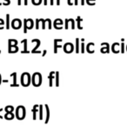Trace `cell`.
<instances>
[{"mask_svg":"<svg viewBox=\"0 0 127 125\" xmlns=\"http://www.w3.org/2000/svg\"><path fill=\"white\" fill-rule=\"evenodd\" d=\"M67 4H69V5H72V2H71V0H67Z\"/></svg>","mask_w":127,"mask_h":125,"instance_id":"cell-38","label":"cell"},{"mask_svg":"<svg viewBox=\"0 0 127 125\" xmlns=\"http://www.w3.org/2000/svg\"><path fill=\"white\" fill-rule=\"evenodd\" d=\"M44 5H47V0H44Z\"/></svg>","mask_w":127,"mask_h":125,"instance_id":"cell-41","label":"cell"},{"mask_svg":"<svg viewBox=\"0 0 127 125\" xmlns=\"http://www.w3.org/2000/svg\"><path fill=\"white\" fill-rule=\"evenodd\" d=\"M64 50L66 53H71L74 50V46L71 43H66L64 45Z\"/></svg>","mask_w":127,"mask_h":125,"instance_id":"cell-5","label":"cell"},{"mask_svg":"<svg viewBox=\"0 0 127 125\" xmlns=\"http://www.w3.org/2000/svg\"><path fill=\"white\" fill-rule=\"evenodd\" d=\"M21 4V0H18V5H20Z\"/></svg>","mask_w":127,"mask_h":125,"instance_id":"cell-43","label":"cell"},{"mask_svg":"<svg viewBox=\"0 0 127 125\" xmlns=\"http://www.w3.org/2000/svg\"><path fill=\"white\" fill-rule=\"evenodd\" d=\"M14 114H13V112H7L5 115H4V118H5L6 120H12L13 118H14Z\"/></svg>","mask_w":127,"mask_h":125,"instance_id":"cell-14","label":"cell"},{"mask_svg":"<svg viewBox=\"0 0 127 125\" xmlns=\"http://www.w3.org/2000/svg\"><path fill=\"white\" fill-rule=\"evenodd\" d=\"M44 107H45V109H46V119H45V123H48V121H49L50 119V109H49V107H48L47 104H45L44 105Z\"/></svg>","mask_w":127,"mask_h":125,"instance_id":"cell-15","label":"cell"},{"mask_svg":"<svg viewBox=\"0 0 127 125\" xmlns=\"http://www.w3.org/2000/svg\"><path fill=\"white\" fill-rule=\"evenodd\" d=\"M37 107H38V105H35V106L33 107V109H32V111H33V119H34V120L37 119V118H36V113H37V110L36 109H37Z\"/></svg>","mask_w":127,"mask_h":125,"instance_id":"cell-26","label":"cell"},{"mask_svg":"<svg viewBox=\"0 0 127 125\" xmlns=\"http://www.w3.org/2000/svg\"><path fill=\"white\" fill-rule=\"evenodd\" d=\"M32 2L35 5H38V4H40L42 3V0H32Z\"/></svg>","mask_w":127,"mask_h":125,"instance_id":"cell-27","label":"cell"},{"mask_svg":"<svg viewBox=\"0 0 127 125\" xmlns=\"http://www.w3.org/2000/svg\"><path fill=\"white\" fill-rule=\"evenodd\" d=\"M11 27L14 30H18L22 27V21L19 18H15L11 21Z\"/></svg>","mask_w":127,"mask_h":125,"instance_id":"cell-4","label":"cell"},{"mask_svg":"<svg viewBox=\"0 0 127 125\" xmlns=\"http://www.w3.org/2000/svg\"><path fill=\"white\" fill-rule=\"evenodd\" d=\"M57 4H58V5H59V4H60V0H57Z\"/></svg>","mask_w":127,"mask_h":125,"instance_id":"cell-45","label":"cell"},{"mask_svg":"<svg viewBox=\"0 0 127 125\" xmlns=\"http://www.w3.org/2000/svg\"><path fill=\"white\" fill-rule=\"evenodd\" d=\"M32 83L35 87L40 86L41 83H42V75L39 72L34 73L32 76Z\"/></svg>","mask_w":127,"mask_h":125,"instance_id":"cell-1","label":"cell"},{"mask_svg":"<svg viewBox=\"0 0 127 125\" xmlns=\"http://www.w3.org/2000/svg\"><path fill=\"white\" fill-rule=\"evenodd\" d=\"M74 4H76V5H78V0H75V2H74Z\"/></svg>","mask_w":127,"mask_h":125,"instance_id":"cell-39","label":"cell"},{"mask_svg":"<svg viewBox=\"0 0 127 125\" xmlns=\"http://www.w3.org/2000/svg\"><path fill=\"white\" fill-rule=\"evenodd\" d=\"M1 83H2V76L0 75V84H1Z\"/></svg>","mask_w":127,"mask_h":125,"instance_id":"cell-47","label":"cell"},{"mask_svg":"<svg viewBox=\"0 0 127 125\" xmlns=\"http://www.w3.org/2000/svg\"><path fill=\"white\" fill-rule=\"evenodd\" d=\"M4 20H3L2 18H0V25H4ZM3 29H4V27H1V26H0V30H3Z\"/></svg>","mask_w":127,"mask_h":125,"instance_id":"cell-37","label":"cell"},{"mask_svg":"<svg viewBox=\"0 0 127 125\" xmlns=\"http://www.w3.org/2000/svg\"><path fill=\"white\" fill-rule=\"evenodd\" d=\"M77 21H78V28L79 29V30H82V29H83V27L81 26V23L83 22V19H82V18L78 16V18H77Z\"/></svg>","mask_w":127,"mask_h":125,"instance_id":"cell-18","label":"cell"},{"mask_svg":"<svg viewBox=\"0 0 127 125\" xmlns=\"http://www.w3.org/2000/svg\"><path fill=\"white\" fill-rule=\"evenodd\" d=\"M28 30V25H27V18L24 19V33H27Z\"/></svg>","mask_w":127,"mask_h":125,"instance_id":"cell-19","label":"cell"},{"mask_svg":"<svg viewBox=\"0 0 127 125\" xmlns=\"http://www.w3.org/2000/svg\"><path fill=\"white\" fill-rule=\"evenodd\" d=\"M70 22H71V29H72V30H74L75 29V21H74V19H73V18H70Z\"/></svg>","mask_w":127,"mask_h":125,"instance_id":"cell-31","label":"cell"},{"mask_svg":"<svg viewBox=\"0 0 127 125\" xmlns=\"http://www.w3.org/2000/svg\"><path fill=\"white\" fill-rule=\"evenodd\" d=\"M21 43H24L25 44V46H24V50H22V53H29V51L27 50V39H24Z\"/></svg>","mask_w":127,"mask_h":125,"instance_id":"cell-17","label":"cell"},{"mask_svg":"<svg viewBox=\"0 0 127 125\" xmlns=\"http://www.w3.org/2000/svg\"><path fill=\"white\" fill-rule=\"evenodd\" d=\"M126 50H127V46H126Z\"/></svg>","mask_w":127,"mask_h":125,"instance_id":"cell-49","label":"cell"},{"mask_svg":"<svg viewBox=\"0 0 127 125\" xmlns=\"http://www.w3.org/2000/svg\"><path fill=\"white\" fill-rule=\"evenodd\" d=\"M95 1L96 0H86V3L89 5H94L95 4Z\"/></svg>","mask_w":127,"mask_h":125,"instance_id":"cell-30","label":"cell"},{"mask_svg":"<svg viewBox=\"0 0 127 125\" xmlns=\"http://www.w3.org/2000/svg\"><path fill=\"white\" fill-rule=\"evenodd\" d=\"M6 29H10V14H6Z\"/></svg>","mask_w":127,"mask_h":125,"instance_id":"cell-20","label":"cell"},{"mask_svg":"<svg viewBox=\"0 0 127 125\" xmlns=\"http://www.w3.org/2000/svg\"><path fill=\"white\" fill-rule=\"evenodd\" d=\"M51 5H53V4H54V0H51Z\"/></svg>","mask_w":127,"mask_h":125,"instance_id":"cell-46","label":"cell"},{"mask_svg":"<svg viewBox=\"0 0 127 125\" xmlns=\"http://www.w3.org/2000/svg\"><path fill=\"white\" fill-rule=\"evenodd\" d=\"M10 4H11V1H10V0H4V3H3L4 5H9Z\"/></svg>","mask_w":127,"mask_h":125,"instance_id":"cell-36","label":"cell"},{"mask_svg":"<svg viewBox=\"0 0 127 125\" xmlns=\"http://www.w3.org/2000/svg\"><path fill=\"white\" fill-rule=\"evenodd\" d=\"M39 108H40V110H39V119L42 120L43 119V106L40 105L39 106Z\"/></svg>","mask_w":127,"mask_h":125,"instance_id":"cell-28","label":"cell"},{"mask_svg":"<svg viewBox=\"0 0 127 125\" xmlns=\"http://www.w3.org/2000/svg\"><path fill=\"white\" fill-rule=\"evenodd\" d=\"M40 22L42 23V29L44 30L45 29V23H46V20L45 19H43V18H40Z\"/></svg>","mask_w":127,"mask_h":125,"instance_id":"cell-29","label":"cell"},{"mask_svg":"<svg viewBox=\"0 0 127 125\" xmlns=\"http://www.w3.org/2000/svg\"><path fill=\"white\" fill-rule=\"evenodd\" d=\"M56 75V72L55 71H51V73H50V75H49V76H48V78H49V85H50V87H51L52 86V80H53V78H55V76H55Z\"/></svg>","mask_w":127,"mask_h":125,"instance_id":"cell-9","label":"cell"},{"mask_svg":"<svg viewBox=\"0 0 127 125\" xmlns=\"http://www.w3.org/2000/svg\"><path fill=\"white\" fill-rule=\"evenodd\" d=\"M27 25H28V30H32L34 26V21L32 18H28L27 19Z\"/></svg>","mask_w":127,"mask_h":125,"instance_id":"cell-13","label":"cell"},{"mask_svg":"<svg viewBox=\"0 0 127 125\" xmlns=\"http://www.w3.org/2000/svg\"><path fill=\"white\" fill-rule=\"evenodd\" d=\"M39 23H40V19H36V30H38L39 29Z\"/></svg>","mask_w":127,"mask_h":125,"instance_id":"cell-34","label":"cell"},{"mask_svg":"<svg viewBox=\"0 0 127 125\" xmlns=\"http://www.w3.org/2000/svg\"><path fill=\"white\" fill-rule=\"evenodd\" d=\"M31 82H32V76L28 72H25L22 74L21 76V84L24 87H27L30 85Z\"/></svg>","mask_w":127,"mask_h":125,"instance_id":"cell-2","label":"cell"},{"mask_svg":"<svg viewBox=\"0 0 127 125\" xmlns=\"http://www.w3.org/2000/svg\"><path fill=\"white\" fill-rule=\"evenodd\" d=\"M63 21H62V19H60V18H58V19H56L54 21V27L55 29H57V30H61L62 28H63Z\"/></svg>","mask_w":127,"mask_h":125,"instance_id":"cell-6","label":"cell"},{"mask_svg":"<svg viewBox=\"0 0 127 125\" xmlns=\"http://www.w3.org/2000/svg\"><path fill=\"white\" fill-rule=\"evenodd\" d=\"M81 4H82V5H84V4H85V0H81Z\"/></svg>","mask_w":127,"mask_h":125,"instance_id":"cell-44","label":"cell"},{"mask_svg":"<svg viewBox=\"0 0 127 125\" xmlns=\"http://www.w3.org/2000/svg\"><path fill=\"white\" fill-rule=\"evenodd\" d=\"M118 45H119V44H118V43H115V44H113V45H112V48H111V49H112V51H113V52L117 53V52H118V51H119L118 50H117V48H116L117 46H118Z\"/></svg>","mask_w":127,"mask_h":125,"instance_id":"cell-22","label":"cell"},{"mask_svg":"<svg viewBox=\"0 0 127 125\" xmlns=\"http://www.w3.org/2000/svg\"><path fill=\"white\" fill-rule=\"evenodd\" d=\"M76 52H79V38H76Z\"/></svg>","mask_w":127,"mask_h":125,"instance_id":"cell-24","label":"cell"},{"mask_svg":"<svg viewBox=\"0 0 127 125\" xmlns=\"http://www.w3.org/2000/svg\"><path fill=\"white\" fill-rule=\"evenodd\" d=\"M4 110L6 111V113L7 112H12L13 110H14V108L12 107V106H6L5 108H4Z\"/></svg>","mask_w":127,"mask_h":125,"instance_id":"cell-21","label":"cell"},{"mask_svg":"<svg viewBox=\"0 0 127 125\" xmlns=\"http://www.w3.org/2000/svg\"><path fill=\"white\" fill-rule=\"evenodd\" d=\"M32 42V43H36V46L33 48V50H32V53H37V49H38L39 45H40V40H39V39H33Z\"/></svg>","mask_w":127,"mask_h":125,"instance_id":"cell-8","label":"cell"},{"mask_svg":"<svg viewBox=\"0 0 127 125\" xmlns=\"http://www.w3.org/2000/svg\"><path fill=\"white\" fill-rule=\"evenodd\" d=\"M64 21H65V30H68V29H69V23H70V20L68 19V18H66L65 20H64Z\"/></svg>","mask_w":127,"mask_h":125,"instance_id":"cell-33","label":"cell"},{"mask_svg":"<svg viewBox=\"0 0 127 125\" xmlns=\"http://www.w3.org/2000/svg\"><path fill=\"white\" fill-rule=\"evenodd\" d=\"M16 116L18 120H23L25 117V108L24 106H18L16 109Z\"/></svg>","mask_w":127,"mask_h":125,"instance_id":"cell-3","label":"cell"},{"mask_svg":"<svg viewBox=\"0 0 127 125\" xmlns=\"http://www.w3.org/2000/svg\"><path fill=\"white\" fill-rule=\"evenodd\" d=\"M8 44H9V46H16L18 44V40H16V39H9Z\"/></svg>","mask_w":127,"mask_h":125,"instance_id":"cell-16","label":"cell"},{"mask_svg":"<svg viewBox=\"0 0 127 125\" xmlns=\"http://www.w3.org/2000/svg\"><path fill=\"white\" fill-rule=\"evenodd\" d=\"M101 52H102V53L109 52V44H106V47H105V48L103 47L102 49H101Z\"/></svg>","mask_w":127,"mask_h":125,"instance_id":"cell-25","label":"cell"},{"mask_svg":"<svg viewBox=\"0 0 127 125\" xmlns=\"http://www.w3.org/2000/svg\"><path fill=\"white\" fill-rule=\"evenodd\" d=\"M11 76L13 77V84H11V87H13V86L18 87V84L17 83V73H16V72L12 73V74H11Z\"/></svg>","mask_w":127,"mask_h":125,"instance_id":"cell-12","label":"cell"},{"mask_svg":"<svg viewBox=\"0 0 127 125\" xmlns=\"http://www.w3.org/2000/svg\"><path fill=\"white\" fill-rule=\"evenodd\" d=\"M0 53H1V50H0Z\"/></svg>","mask_w":127,"mask_h":125,"instance_id":"cell-50","label":"cell"},{"mask_svg":"<svg viewBox=\"0 0 127 125\" xmlns=\"http://www.w3.org/2000/svg\"><path fill=\"white\" fill-rule=\"evenodd\" d=\"M8 50H9V53H16L18 51V47L17 45L16 46H9Z\"/></svg>","mask_w":127,"mask_h":125,"instance_id":"cell-11","label":"cell"},{"mask_svg":"<svg viewBox=\"0 0 127 125\" xmlns=\"http://www.w3.org/2000/svg\"><path fill=\"white\" fill-rule=\"evenodd\" d=\"M46 52H47V51H46V50H44V51H43V56H45Z\"/></svg>","mask_w":127,"mask_h":125,"instance_id":"cell-40","label":"cell"},{"mask_svg":"<svg viewBox=\"0 0 127 125\" xmlns=\"http://www.w3.org/2000/svg\"><path fill=\"white\" fill-rule=\"evenodd\" d=\"M60 42H63L62 39H54V52H58V48H62V44H58Z\"/></svg>","mask_w":127,"mask_h":125,"instance_id":"cell-7","label":"cell"},{"mask_svg":"<svg viewBox=\"0 0 127 125\" xmlns=\"http://www.w3.org/2000/svg\"><path fill=\"white\" fill-rule=\"evenodd\" d=\"M28 4V0H25V5H27Z\"/></svg>","mask_w":127,"mask_h":125,"instance_id":"cell-42","label":"cell"},{"mask_svg":"<svg viewBox=\"0 0 127 125\" xmlns=\"http://www.w3.org/2000/svg\"><path fill=\"white\" fill-rule=\"evenodd\" d=\"M1 4H1V3H0V5H1Z\"/></svg>","mask_w":127,"mask_h":125,"instance_id":"cell-48","label":"cell"},{"mask_svg":"<svg viewBox=\"0 0 127 125\" xmlns=\"http://www.w3.org/2000/svg\"><path fill=\"white\" fill-rule=\"evenodd\" d=\"M93 46H94L93 43H89V44H87V46H86V50L88 51L89 53H93L94 52Z\"/></svg>","mask_w":127,"mask_h":125,"instance_id":"cell-10","label":"cell"},{"mask_svg":"<svg viewBox=\"0 0 127 125\" xmlns=\"http://www.w3.org/2000/svg\"><path fill=\"white\" fill-rule=\"evenodd\" d=\"M46 21H47V23H48V29H49V30H51V19H50V18H46Z\"/></svg>","mask_w":127,"mask_h":125,"instance_id":"cell-32","label":"cell"},{"mask_svg":"<svg viewBox=\"0 0 127 125\" xmlns=\"http://www.w3.org/2000/svg\"><path fill=\"white\" fill-rule=\"evenodd\" d=\"M85 43L81 42V52L82 53L85 52Z\"/></svg>","mask_w":127,"mask_h":125,"instance_id":"cell-35","label":"cell"},{"mask_svg":"<svg viewBox=\"0 0 127 125\" xmlns=\"http://www.w3.org/2000/svg\"><path fill=\"white\" fill-rule=\"evenodd\" d=\"M55 79H56V86L58 87L59 85V73L56 72V76H55Z\"/></svg>","mask_w":127,"mask_h":125,"instance_id":"cell-23","label":"cell"}]
</instances>
